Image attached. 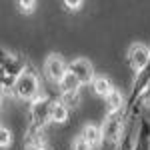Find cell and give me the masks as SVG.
<instances>
[{"instance_id":"8","label":"cell","mask_w":150,"mask_h":150,"mask_svg":"<svg viewBox=\"0 0 150 150\" xmlns=\"http://www.w3.org/2000/svg\"><path fill=\"white\" fill-rule=\"evenodd\" d=\"M92 88H94V94H96V96H102V98H108L110 94L114 92L112 82L108 80V78H104V76H100V78H96V80L92 82Z\"/></svg>"},{"instance_id":"15","label":"cell","mask_w":150,"mask_h":150,"mask_svg":"<svg viewBox=\"0 0 150 150\" xmlns=\"http://www.w3.org/2000/svg\"><path fill=\"white\" fill-rule=\"evenodd\" d=\"M64 4H66L68 8H72V10H76L78 6H82V2H80V0H74V2H72V0H66Z\"/></svg>"},{"instance_id":"2","label":"cell","mask_w":150,"mask_h":150,"mask_svg":"<svg viewBox=\"0 0 150 150\" xmlns=\"http://www.w3.org/2000/svg\"><path fill=\"white\" fill-rule=\"evenodd\" d=\"M44 72H46V78L50 82H60L64 80V76L68 74V66L64 64V60L62 56H58V54H50L46 58V62H44Z\"/></svg>"},{"instance_id":"5","label":"cell","mask_w":150,"mask_h":150,"mask_svg":"<svg viewBox=\"0 0 150 150\" xmlns=\"http://www.w3.org/2000/svg\"><path fill=\"white\" fill-rule=\"evenodd\" d=\"M50 110H52V104L48 102L46 98H36L32 104V116H34L36 122H44L46 118H50Z\"/></svg>"},{"instance_id":"11","label":"cell","mask_w":150,"mask_h":150,"mask_svg":"<svg viewBox=\"0 0 150 150\" xmlns=\"http://www.w3.org/2000/svg\"><path fill=\"white\" fill-rule=\"evenodd\" d=\"M106 102H108V108L114 112V110H118V108L122 106V94L118 92V90H114V92L106 98Z\"/></svg>"},{"instance_id":"1","label":"cell","mask_w":150,"mask_h":150,"mask_svg":"<svg viewBox=\"0 0 150 150\" xmlns=\"http://www.w3.org/2000/svg\"><path fill=\"white\" fill-rule=\"evenodd\" d=\"M38 88H40L38 78H36V74H32V72H22V74H18V78L14 82V94H16L20 100H32V98H36Z\"/></svg>"},{"instance_id":"12","label":"cell","mask_w":150,"mask_h":150,"mask_svg":"<svg viewBox=\"0 0 150 150\" xmlns=\"http://www.w3.org/2000/svg\"><path fill=\"white\" fill-rule=\"evenodd\" d=\"M10 142H12V132L6 126H2V130H0V146L2 148H8Z\"/></svg>"},{"instance_id":"3","label":"cell","mask_w":150,"mask_h":150,"mask_svg":"<svg viewBox=\"0 0 150 150\" xmlns=\"http://www.w3.org/2000/svg\"><path fill=\"white\" fill-rule=\"evenodd\" d=\"M68 70L80 80V84H88V82H94V68L92 64L86 60V58H76V60H72L70 62Z\"/></svg>"},{"instance_id":"9","label":"cell","mask_w":150,"mask_h":150,"mask_svg":"<svg viewBox=\"0 0 150 150\" xmlns=\"http://www.w3.org/2000/svg\"><path fill=\"white\" fill-rule=\"evenodd\" d=\"M120 128H122V124H120V120H116V118H110L106 124H104V130H102V134H104V138H108V140H118V136H120Z\"/></svg>"},{"instance_id":"6","label":"cell","mask_w":150,"mask_h":150,"mask_svg":"<svg viewBox=\"0 0 150 150\" xmlns=\"http://www.w3.org/2000/svg\"><path fill=\"white\" fill-rule=\"evenodd\" d=\"M80 136L86 140L90 146H96V144H100V142H102V136H104V134H102V128L94 126V124H86Z\"/></svg>"},{"instance_id":"10","label":"cell","mask_w":150,"mask_h":150,"mask_svg":"<svg viewBox=\"0 0 150 150\" xmlns=\"http://www.w3.org/2000/svg\"><path fill=\"white\" fill-rule=\"evenodd\" d=\"M50 120H52V122H58V124L66 122V120H68V108H66V106H64L62 102H52Z\"/></svg>"},{"instance_id":"16","label":"cell","mask_w":150,"mask_h":150,"mask_svg":"<svg viewBox=\"0 0 150 150\" xmlns=\"http://www.w3.org/2000/svg\"><path fill=\"white\" fill-rule=\"evenodd\" d=\"M142 102L146 104V106H150V88H146V92L142 94Z\"/></svg>"},{"instance_id":"14","label":"cell","mask_w":150,"mask_h":150,"mask_svg":"<svg viewBox=\"0 0 150 150\" xmlns=\"http://www.w3.org/2000/svg\"><path fill=\"white\" fill-rule=\"evenodd\" d=\"M18 6H20V10H22L24 14H30V12L34 10L36 2H34V0H28V2H18Z\"/></svg>"},{"instance_id":"17","label":"cell","mask_w":150,"mask_h":150,"mask_svg":"<svg viewBox=\"0 0 150 150\" xmlns=\"http://www.w3.org/2000/svg\"><path fill=\"white\" fill-rule=\"evenodd\" d=\"M30 150H44V148H40V146H36V148H30Z\"/></svg>"},{"instance_id":"7","label":"cell","mask_w":150,"mask_h":150,"mask_svg":"<svg viewBox=\"0 0 150 150\" xmlns=\"http://www.w3.org/2000/svg\"><path fill=\"white\" fill-rule=\"evenodd\" d=\"M80 86H82L80 80H78L70 70H68V74L64 76V80L60 82V88H62V92L66 94V96H74V94L78 92V88H80Z\"/></svg>"},{"instance_id":"13","label":"cell","mask_w":150,"mask_h":150,"mask_svg":"<svg viewBox=\"0 0 150 150\" xmlns=\"http://www.w3.org/2000/svg\"><path fill=\"white\" fill-rule=\"evenodd\" d=\"M72 150H92V146L82 138V136H78V138L72 142Z\"/></svg>"},{"instance_id":"4","label":"cell","mask_w":150,"mask_h":150,"mask_svg":"<svg viewBox=\"0 0 150 150\" xmlns=\"http://www.w3.org/2000/svg\"><path fill=\"white\" fill-rule=\"evenodd\" d=\"M128 60L134 70H142L150 60V50L144 44H132L128 50Z\"/></svg>"}]
</instances>
